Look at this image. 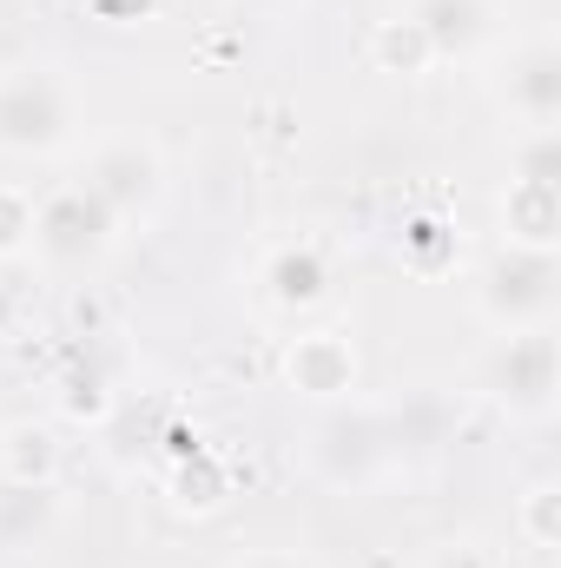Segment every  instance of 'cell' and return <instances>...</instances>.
Wrapping results in <instances>:
<instances>
[{"mask_svg": "<svg viewBox=\"0 0 561 568\" xmlns=\"http://www.w3.org/2000/svg\"><path fill=\"white\" fill-rule=\"evenodd\" d=\"M555 384H561V351H555V331L549 324L502 331V344L482 364V390L509 417H549L555 410Z\"/></svg>", "mask_w": 561, "mask_h": 568, "instance_id": "6da1fadb", "label": "cell"}, {"mask_svg": "<svg viewBox=\"0 0 561 568\" xmlns=\"http://www.w3.org/2000/svg\"><path fill=\"white\" fill-rule=\"evenodd\" d=\"M370 67L377 73H397V80H417L436 67V47L422 40V27L410 13H390V20H377V33H370Z\"/></svg>", "mask_w": 561, "mask_h": 568, "instance_id": "9a60e30c", "label": "cell"}, {"mask_svg": "<svg viewBox=\"0 0 561 568\" xmlns=\"http://www.w3.org/2000/svg\"><path fill=\"white\" fill-rule=\"evenodd\" d=\"M245 568H310L304 556H284V549H272V556H252Z\"/></svg>", "mask_w": 561, "mask_h": 568, "instance_id": "d4e9b609", "label": "cell"}, {"mask_svg": "<svg viewBox=\"0 0 561 568\" xmlns=\"http://www.w3.org/2000/svg\"><path fill=\"white\" fill-rule=\"evenodd\" d=\"M404 258H410L417 272H442V265L456 258V232H449L436 212H417V219H404Z\"/></svg>", "mask_w": 561, "mask_h": 568, "instance_id": "ac0fdd59", "label": "cell"}, {"mask_svg": "<svg viewBox=\"0 0 561 568\" xmlns=\"http://www.w3.org/2000/svg\"><path fill=\"white\" fill-rule=\"evenodd\" d=\"M86 7H93L106 27H133V20H145V13H152V0H86Z\"/></svg>", "mask_w": 561, "mask_h": 568, "instance_id": "603a6c76", "label": "cell"}, {"mask_svg": "<svg viewBox=\"0 0 561 568\" xmlns=\"http://www.w3.org/2000/svg\"><path fill=\"white\" fill-rule=\"evenodd\" d=\"M120 219L106 212V199L93 185H60L53 199L33 205V245L53 258V265H86L113 245Z\"/></svg>", "mask_w": 561, "mask_h": 568, "instance_id": "5b68a950", "label": "cell"}, {"mask_svg": "<svg viewBox=\"0 0 561 568\" xmlns=\"http://www.w3.org/2000/svg\"><path fill=\"white\" fill-rule=\"evenodd\" d=\"M60 523V496L33 489V483H0V556L40 549Z\"/></svg>", "mask_w": 561, "mask_h": 568, "instance_id": "7c38bea8", "label": "cell"}, {"mask_svg": "<svg viewBox=\"0 0 561 568\" xmlns=\"http://www.w3.org/2000/svg\"><path fill=\"white\" fill-rule=\"evenodd\" d=\"M284 384L317 404H344L357 390V344L344 331H304L284 351Z\"/></svg>", "mask_w": 561, "mask_h": 568, "instance_id": "8992f818", "label": "cell"}, {"mask_svg": "<svg viewBox=\"0 0 561 568\" xmlns=\"http://www.w3.org/2000/svg\"><path fill=\"white\" fill-rule=\"evenodd\" d=\"M509 113H522L529 126H555L561 120V53L549 40H536L516 73H509Z\"/></svg>", "mask_w": 561, "mask_h": 568, "instance_id": "8fae6325", "label": "cell"}, {"mask_svg": "<svg viewBox=\"0 0 561 568\" xmlns=\"http://www.w3.org/2000/svg\"><path fill=\"white\" fill-rule=\"evenodd\" d=\"M0 483L53 489L60 483V436L47 424H7L0 429Z\"/></svg>", "mask_w": 561, "mask_h": 568, "instance_id": "5bb4252c", "label": "cell"}, {"mask_svg": "<svg viewBox=\"0 0 561 568\" xmlns=\"http://www.w3.org/2000/svg\"><path fill=\"white\" fill-rule=\"evenodd\" d=\"M516 529H522L529 549H555L561 542V483L555 476H536V483L522 489V503H516Z\"/></svg>", "mask_w": 561, "mask_h": 568, "instance_id": "e0dca14e", "label": "cell"}, {"mask_svg": "<svg viewBox=\"0 0 561 568\" xmlns=\"http://www.w3.org/2000/svg\"><path fill=\"white\" fill-rule=\"evenodd\" d=\"M476 311L502 331H522V324H542L555 311V252H522V245H502L482 272H476Z\"/></svg>", "mask_w": 561, "mask_h": 568, "instance_id": "3957f363", "label": "cell"}, {"mask_svg": "<svg viewBox=\"0 0 561 568\" xmlns=\"http://www.w3.org/2000/svg\"><path fill=\"white\" fill-rule=\"evenodd\" d=\"M377 424H384L390 463H429V456L456 436V404H449L442 390H410L404 404L377 410Z\"/></svg>", "mask_w": 561, "mask_h": 568, "instance_id": "ba28073f", "label": "cell"}, {"mask_svg": "<svg viewBox=\"0 0 561 568\" xmlns=\"http://www.w3.org/2000/svg\"><path fill=\"white\" fill-rule=\"evenodd\" d=\"M410 20L422 27V40L436 47V60H449V53L482 47V33H489V0H417Z\"/></svg>", "mask_w": 561, "mask_h": 568, "instance_id": "4fadbf2b", "label": "cell"}, {"mask_svg": "<svg viewBox=\"0 0 561 568\" xmlns=\"http://www.w3.org/2000/svg\"><path fill=\"white\" fill-rule=\"evenodd\" d=\"M60 404H67L73 417L100 424V417H106V404H113V390H106V377H100V371H73V377H67V390H60Z\"/></svg>", "mask_w": 561, "mask_h": 568, "instance_id": "44dd1931", "label": "cell"}, {"mask_svg": "<svg viewBox=\"0 0 561 568\" xmlns=\"http://www.w3.org/2000/svg\"><path fill=\"white\" fill-rule=\"evenodd\" d=\"M516 179H555L561 185V126H536L529 140L516 145Z\"/></svg>", "mask_w": 561, "mask_h": 568, "instance_id": "d6986e66", "label": "cell"}, {"mask_svg": "<svg viewBox=\"0 0 561 568\" xmlns=\"http://www.w3.org/2000/svg\"><path fill=\"white\" fill-rule=\"evenodd\" d=\"M33 245V199L20 185H0V258H20Z\"/></svg>", "mask_w": 561, "mask_h": 568, "instance_id": "ffe728a7", "label": "cell"}, {"mask_svg": "<svg viewBox=\"0 0 561 568\" xmlns=\"http://www.w3.org/2000/svg\"><path fill=\"white\" fill-rule=\"evenodd\" d=\"M265 297L284 304V311H310L317 297H324V284H330V265H324V252L310 245V239H284L272 245V258H265Z\"/></svg>", "mask_w": 561, "mask_h": 568, "instance_id": "30bf717a", "label": "cell"}, {"mask_svg": "<svg viewBox=\"0 0 561 568\" xmlns=\"http://www.w3.org/2000/svg\"><path fill=\"white\" fill-rule=\"evenodd\" d=\"M429 568H502L482 542H442L436 556H429Z\"/></svg>", "mask_w": 561, "mask_h": 568, "instance_id": "7402d4cb", "label": "cell"}, {"mask_svg": "<svg viewBox=\"0 0 561 568\" xmlns=\"http://www.w3.org/2000/svg\"><path fill=\"white\" fill-rule=\"evenodd\" d=\"M225 496H232V469H225L218 456L192 449V456L178 463V476H172V503H178L185 516H212V509H225Z\"/></svg>", "mask_w": 561, "mask_h": 568, "instance_id": "2e32d148", "label": "cell"}, {"mask_svg": "<svg viewBox=\"0 0 561 568\" xmlns=\"http://www.w3.org/2000/svg\"><path fill=\"white\" fill-rule=\"evenodd\" d=\"M73 133V100L47 67L0 73V152H53Z\"/></svg>", "mask_w": 561, "mask_h": 568, "instance_id": "7a4b0ae2", "label": "cell"}, {"mask_svg": "<svg viewBox=\"0 0 561 568\" xmlns=\"http://www.w3.org/2000/svg\"><path fill=\"white\" fill-rule=\"evenodd\" d=\"M86 185L106 199V212H113V219H133V212H145V205L159 199V152L140 145V140L100 145V152H93Z\"/></svg>", "mask_w": 561, "mask_h": 568, "instance_id": "52a82bcc", "label": "cell"}, {"mask_svg": "<svg viewBox=\"0 0 561 568\" xmlns=\"http://www.w3.org/2000/svg\"><path fill=\"white\" fill-rule=\"evenodd\" d=\"M13 324H20V291L0 278V337H13Z\"/></svg>", "mask_w": 561, "mask_h": 568, "instance_id": "cb8c5ba5", "label": "cell"}, {"mask_svg": "<svg viewBox=\"0 0 561 568\" xmlns=\"http://www.w3.org/2000/svg\"><path fill=\"white\" fill-rule=\"evenodd\" d=\"M502 239L522 252H555L561 245V185L555 179H516L502 185Z\"/></svg>", "mask_w": 561, "mask_h": 568, "instance_id": "9c48e42d", "label": "cell"}, {"mask_svg": "<svg viewBox=\"0 0 561 568\" xmlns=\"http://www.w3.org/2000/svg\"><path fill=\"white\" fill-rule=\"evenodd\" d=\"M310 469L330 483V489H364L390 469V449H384V424L370 404H330L317 417L310 436Z\"/></svg>", "mask_w": 561, "mask_h": 568, "instance_id": "277c9868", "label": "cell"}]
</instances>
